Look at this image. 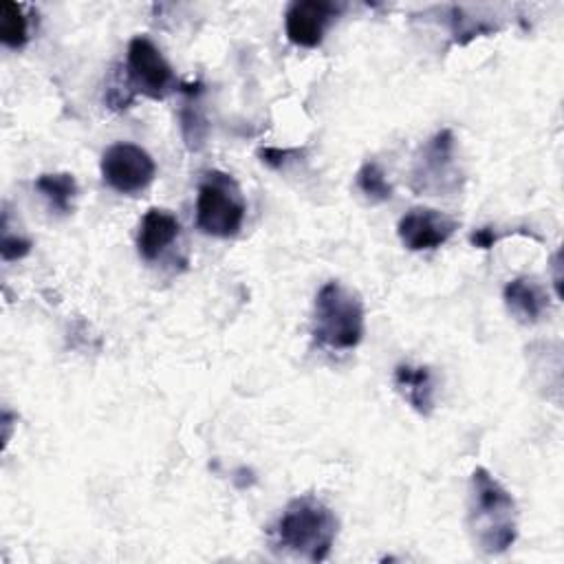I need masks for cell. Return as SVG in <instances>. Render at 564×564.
<instances>
[{
    "instance_id": "cell-1",
    "label": "cell",
    "mask_w": 564,
    "mask_h": 564,
    "mask_svg": "<svg viewBox=\"0 0 564 564\" xmlns=\"http://www.w3.org/2000/svg\"><path fill=\"white\" fill-rule=\"evenodd\" d=\"M467 524L476 546L489 555L505 553L518 538L516 500L485 467L469 478Z\"/></svg>"
},
{
    "instance_id": "cell-2",
    "label": "cell",
    "mask_w": 564,
    "mask_h": 564,
    "mask_svg": "<svg viewBox=\"0 0 564 564\" xmlns=\"http://www.w3.org/2000/svg\"><path fill=\"white\" fill-rule=\"evenodd\" d=\"M339 522L333 509L313 494L293 498L271 527L273 544L308 562H324L335 544Z\"/></svg>"
},
{
    "instance_id": "cell-3",
    "label": "cell",
    "mask_w": 564,
    "mask_h": 564,
    "mask_svg": "<svg viewBox=\"0 0 564 564\" xmlns=\"http://www.w3.org/2000/svg\"><path fill=\"white\" fill-rule=\"evenodd\" d=\"M364 302L337 280L326 282L313 304V337L330 350H350L364 337Z\"/></svg>"
},
{
    "instance_id": "cell-4",
    "label": "cell",
    "mask_w": 564,
    "mask_h": 564,
    "mask_svg": "<svg viewBox=\"0 0 564 564\" xmlns=\"http://www.w3.org/2000/svg\"><path fill=\"white\" fill-rule=\"evenodd\" d=\"M245 196L227 172H205L196 194V227L214 238H231L245 220Z\"/></svg>"
},
{
    "instance_id": "cell-5",
    "label": "cell",
    "mask_w": 564,
    "mask_h": 564,
    "mask_svg": "<svg viewBox=\"0 0 564 564\" xmlns=\"http://www.w3.org/2000/svg\"><path fill=\"white\" fill-rule=\"evenodd\" d=\"M456 187V139L449 128H443L419 148L412 165V189L421 194H445Z\"/></svg>"
},
{
    "instance_id": "cell-6",
    "label": "cell",
    "mask_w": 564,
    "mask_h": 564,
    "mask_svg": "<svg viewBox=\"0 0 564 564\" xmlns=\"http://www.w3.org/2000/svg\"><path fill=\"white\" fill-rule=\"evenodd\" d=\"M126 82L134 95L148 99H165L176 88V77L159 46L145 37L137 35L128 44L126 53Z\"/></svg>"
},
{
    "instance_id": "cell-7",
    "label": "cell",
    "mask_w": 564,
    "mask_h": 564,
    "mask_svg": "<svg viewBox=\"0 0 564 564\" xmlns=\"http://www.w3.org/2000/svg\"><path fill=\"white\" fill-rule=\"evenodd\" d=\"M104 183L119 194H137L143 192L156 174V165L152 156L134 143L119 141L106 148L99 163Z\"/></svg>"
},
{
    "instance_id": "cell-8",
    "label": "cell",
    "mask_w": 564,
    "mask_h": 564,
    "mask_svg": "<svg viewBox=\"0 0 564 564\" xmlns=\"http://www.w3.org/2000/svg\"><path fill=\"white\" fill-rule=\"evenodd\" d=\"M458 229L456 218L432 207H412L399 218L397 236L410 251H427L445 245Z\"/></svg>"
},
{
    "instance_id": "cell-9",
    "label": "cell",
    "mask_w": 564,
    "mask_h": 564,
    "mask_svg": "<svg viewBox=\"0 0 564 564\" xmlns=\"http://www.w3.org/2000/svg\"><path fill=\"white\" fill-rule=\"evenodd\" d=\"M341 7L326 0H295L286 7L284 31L286 37L304 48L322 44L324 33Z\"/></svg>"
},
{
    "instance_id": "cell-10",
    "label": "cell",
    "mask_w": 564,
    "mask_h": 564,
    "mask_svg": "<svg viewBox=\"0 0 564 564\" xmlns=\"http://www.w3.org/2000/svg\"><path fill=\"white\" fill-rule=\"evenodd\" d=\"M178 231H181V225L174 214L159 207L148 209L145 216L141 218L139 234H137L139 256L145 262L156 260L176 240Z\"/></svg>"
},
{
    "instance_id": "cell-11",
    "label": "cell",
    "mask_w": 564,
    "mask_h": 564,
    "mask_svg": "<svg viewBox=\"0 0 564 564\" xmlns=\"http://www.w3.org/2000/svg\"><path fill=\"white\" fill-rule=\"evenodd\" d=\"M502 300L509 313L524 324H535L549 308L546 291L533 278L527 275L509 280L502 289Z\"/></svg>"
},
{
    "instance_id": "cell-12",
    "label": "cell",
    "mask_w": 564,
    "mask_h": 564,
    "mask_svg": "<svg viewBox=\"0 0 564 564\" xmlns=\"http://www.w3.org/2000/svg\"><path fill=\"white\" fill-rule=\"evenodd\" d=\"M394 388L397 392L408 401V405L430 416L434 410V379L427 366H412V364H399L394 368Z\"/></svg>"
},
{
    "instance_id": "cell-13",
    "label": "cell",
    "mask_w": 564,
    "mask_h": 564,
    "mask_svg": "<svg viewBox=\"0 0 564 564\" xmlns=\"http://www.w3.org/2000/svg\"><path fill=\"white\" fill-rule=\"evenodd\" d=\"M185 93V101L181 106V132H183V139H185V145L189 150H200L205 145V139H207V117L200 108V84H192V86H185L183 88Z\"/></svg>"
},
{
    "instance_id": "cell-14",
    "label": "cell",
    "mask_w": 564,
    "mask_h": 564,
    "mask_svg": "<svg viewBox=\"0 0 564 564\" xmlns=\"http://www.w3.org/2000/svg\"><path fill=\"white\" fill-rule=\"evenodd\" d=\"M35 189L48 200V205L59 212H73V200L77 196V181L70 172H48L40 174L35 181Z\"/></svg>"
},
{
    "instance_id": "cell-15",
    "label": "cell",
    "mask_w": 564,
    "mask_h": 564,
    "mask_svg": "<svg viewBox=\"0 0 564 564\" xmlns=\"http://www.w3.org/2000/svg\"><path fill=\"white\" fill-rule=\"evenodd\" d=\"M0 40L9 48H22L29 42V18L24 4L4 0L0 4Z\"/></svg>"
},
{
    "instance_id": "cell-16",
    "label": "cell",
    "mask_w": 564,
    "mask_h": 564,
    "mask_svg": "<svg viewBox=\"0 0 564 564\" xmlns=\"http://www.w3.org/2000/svg\"><path fill=\"white\" fill-rule=\"evenodd\" d=\"M355 183L359 187V192L375 203H383L392 198V185L386 176V172L381 170V165L377 161H366L357 174H355Z\"/></svg>"
},
{
    "instance_id": "cell-17",
    "label": "cell",
    "mask_w": 564,
    "mask_h": 564,
    "mask_svg": "<svg viewBox=\"0 0 564 564\" xmlns=\"http://www.w3.org/2000/svg\"><path fill=\"white\" fill-rule=\"evenodd\" d=\"M449 29H452V35L458 44H467L471 37L494 31V26L485 24L480 18H476V20L467 18L460 7L449 9Z\"/></svg>"
},
{
    "instance_id": "cell-18",
    "label": "cell",
    "mask_w": 564,
    "mask_h": 564,
    "mask_svg": "<svg viewBox=\"0 0 564 564\" xmlns=\"http://www.w3.org/2000/svg\"><path fill=\"white\" fill-rule=\"evenodd\" d=\"M33 242L29 238H22V236H13L9 231L2 234V242H0V253H2V260L11 262V260H20L24 258L29 251H31Z\"/></svg>"
},
{
    "instance_id": "cell-19",
    "label": "cell",
    "mask_w": 564,
    "mask_h": 564,
    "mask_svg": "<svg viewBox=\"0 0 564 564\" xmlns=\"http://www.w3.org/2000/svg\"><path fill=\"white\" fill-rule=\"evenodd\" d=\"M302 152H304V150H300V148H284V150H280V148H262V150H258V156H260L262 163H267L269 167L280 170V167H284L289 161L302 156Z\"/></svg>"
},
{
    "instance_id": "cell-20",
    "label": "cell",
    "mask_w": 564,
    "mask_h": 564,
    "mask_svg": "<svg viewBox=\"0 0 564 564\" xmlns=\"http://www.w3.org/2000/svg\"><path fill=\"white\" fill-rule=\"evenodd\" d=\"M498 231L494 229V227H480V229H476L471 236H469V242L474 245V247H478V249H489V247H494L496 242H498Z\"/></svg>"
}]
</instances>
